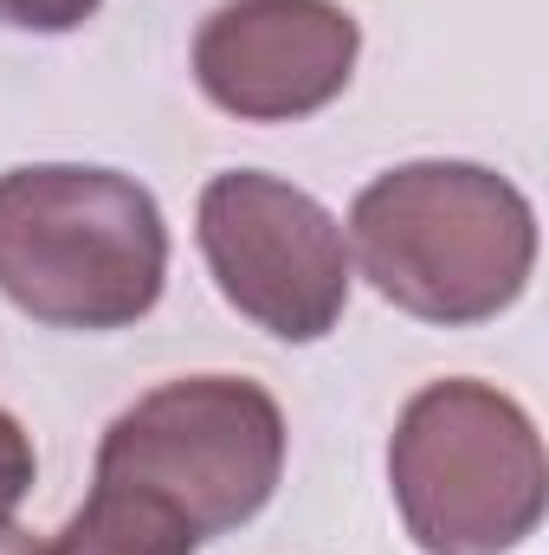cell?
I'll use <instances>...</instances> for the list:
<instances>
[{
	"label": "cell",
	"mask_w": 549,
	"mask_h": 555,
	"mask_svg": "<svg viewBox=\"0 0 549 555\" xmlns=\"http://www.w3.org/2000/svg\"><path fill=\"white\" fill-rule=\"evenodd\" d=\"M388 485L426 555H511L544 517V446L511 395L433 382L401 408Z\"/></svg>",
	"instance_id": "cell-3"
},
{
	"label": "cell",
	"mask_w": 549,
	"mask_h": 555,
	"mask_svg": "<svg viewBox=\"0 0 549 555\" xmlns=\"http://www.w3.org/2000/svg\"><path fill=\"white\" fill-rule=\"evenodd\" d=\"M168 227L117 168H13L0 175V297L52 330H124L155 310Z\"/></svg>",
	"instance_id": "cell-2"
},
{
	"label": "cell",
	"mask_w": 549,
	"mask_h": 555,
	"mask_svg": "<svg viewBox=\"0 0 549 555\" xmlns=\"http://www.w3.org/2000/svg\"><path fill=\"white\" fill-rule=\"evenodd\" d=\"M356 46L362 33L336 0H227L194 33V78L227 117L297 124L343 98Z\"/></svg>",
	"instance_id": "cell-6"
},
{
	"label": "cell",
	"mask_w": 549,
	"mask_h": 555,
	"mask_svg": "<svg viewBox=\"0 0 549 555\" xmlns=\"http://www.w3.org/2000/svg\"><path fill=\"white\" fill-rule=\"evenodd\" d=\"M201 253L220 297L278 343H317L349 304V240L304 188L233 168L201 188Z\"/></svg>",
	"instance_id": "cell-5"
},
{
	"label": "cell",
	"mask_w": 549,
	"mask_h": 555,
	"mask_svg": "<svg viewBox=\"0 0 549 555\" xmlns=\"http://www.w3.org/2000/svg\"><path fill=\"white\" fill-rule=\"evenodd\" d=\"M284 472V414L259 382L194 375L142 395L111 420L98 478L155 498L194 543L240 530L266 511Z\"/></svg>",
	"instance_id": "cell-4"
},
{
	"label": "cell",
	"mask_w": 549,
	"mask_h": 555,
	"mask_svg": "<svg viewBox=\"0 0 549 555\" xmlns=\"http://www.w3.org/2000/svg\"><path fill=\"white\" fill-rule=\"evenodd\" d=\"M0 555H39V537H26V530H0Z\"/></svg>",
	"instance_id": "cell-10"
},
{
	"label": "cell",
	"mask_w": 549,
	"mask_h": 555,
	"mask_svg": "<svg viewBox=\"0 0 549 555\" xmlns=\"http://www.w3.org/2000/svg\"><path fill=\"white\" fill-rule=\"evenodd\" d=\"M201 543L188 537V524H175L155 498H142L130 485L98 478L91 498L72 511V524L39 543V555H194Z\"/></svg>",
	"instance_id": "cell-7"
},
{
	"label": "cell",
	"mask_w": 549,
	"mask_h": 555,
	"mask_svg": "<svg viewBox=\"0 0 549 555\" xmlns=\"http://www.w3.org/2000/svg\"><path fill=\"white\" fill-rule=\"evenodd\" d=\"M33 472H39V459H33V439H26V426H20L13 414H0V530L13 524L20 498L33 491Z\"/></svg>",
	"instance_id": "cell-8"
},
{
	"label": "cell",
	"mask_w": 549,
	"mask_h": 555,
	"mask_svg": "<svg viewBox=\"0 0 549 555\" xmlns=\"http://www.w3.org/2000/svg\"><path fill=\"white\" fill-rule=\"evenodd\" d=\"M98 13V0H0V26L20 33H72Z\"/></svg>",
	"instance_id": "cell-9"
},
{
	"label": "cell",
	"mask_w": 549,
	"mask_h": 555,
	"mask_svg": "<svg viewBox=\"0 0 549 555\" xmlns=\"http://www.w3.org/2000/svg\"><path fill=\"white\" fill-rule=\"evenodd\" d=\"M349 259L420 323H485L511 310L537 266L531 201L478 162H408L349 207Z\"/></svg>",
	"instance_id": "cell-1"
}]
</instances>
